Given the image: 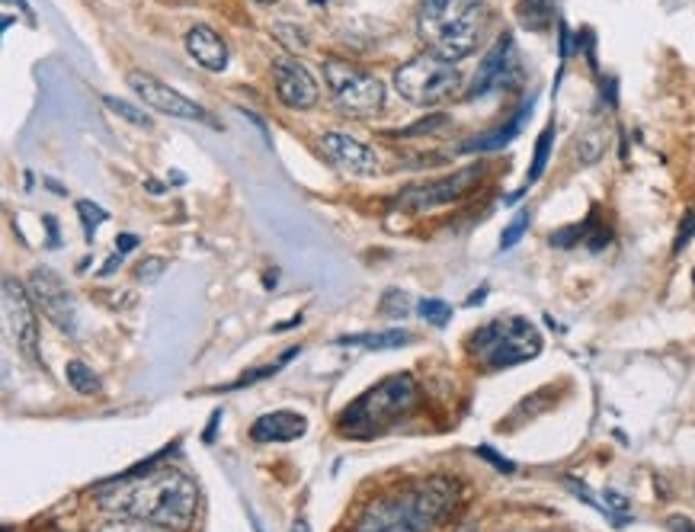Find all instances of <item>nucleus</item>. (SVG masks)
<instances>
[{"mask_svg": "<svg viewBox=\"0 0 695 532\" xmlns=\"http://www.w3.org/2000/svg\"><path fill=\"white\" fill-rule=\"evenodd\" d=\"M257 4H276V0H257Z\"/></svg>", "mask_w": 695, "mask_h": 532, "instance_id": "41", "label": "nucleus"}, {"mask_svg": "<svg viewBox=\"0 0 695 532\" xmlns=\"http://www.w3.org/2000/svg\"><path fill=\"white\" fill-rule=\"evenodd\" d=\"M97 504L106 513L125 516V520L186 532L199 510V488L180 468H154L148 475L135 468L119 481L100 484Z\"/></svg>", "mask_w": 695, "mask_h": 532, "instance_id": "1", "label": "nucleus"}, {"mask_svg": "<svg viewBox=\"0 0 695 532\" xmlns=\"http://www.w3.org/2000/svg\"><path fill=\"white\" fill-rule=\"evenodd\" d=\"M26 289H29V299L36 302V308L58 327V331H65V334L77 331L74 295L55 270H49V266H36V270L26 276Z\"/></svg>", "mask_w": 695, "mask_h": 532, "instance_id": "8", "label": "nucleus"}, {"mask_svg": "<svg viewBox=\"0 0 695 532\" xmlns=\"http://www.w3.org/2000/svg\"><path fill=\"white\" fill-rule=\"evenodd\" d=\"M135 247H138L135 234H119L116 238V254H129V250H135Z\"/></svg>", "mask_w": 695, "mask_h": 532, "instance_id": "36", "label": "nucleus"}, {"mask_svg": "<svg viewBox=\"0 0 695 532\" xmlns=\"http://www.w3.org/2000/svg\"><path fill=\"white\" fill-rule=\"evenodd\" d=\"M667 529H670V532H695V523L689 520V516L673 513L670 520H667Z\"/></svg>", "mask_w": 695, "mask_h": 532, "instance_id": "34", "label": "nucleus"}, {"mask_svg": "<svg viewBox=\"0 0 695 532\" xmlns=\"http://www.w3.org/2000/svg\"><path fill=\"white\" fill-rule=\"evenodd\" d=\"M273 36L286 45L289 52H305L308 49V39H305V29H298L292 23H276L273 26Z\"/></svg>", "mask_w": 695, "mask_h": 532, "instance_id": "26", "label": "nucleus"}, {"mask_svg": "<svg viewBox=\"0 0 695 532\" xmlns=\"http://www.w3.org/2000/svg\"><path fill=\"white\" fill-rule=\"evenodd\" d=\"M484 174V164H471L465 170H455L449 177H439L433 183H423V186H410L398 196V206L410 209V212H430L436 206H449V202H458L462 196H468L475 190V183Z\"/></svg>", "mask_w": 695, "mask_h": 532, "instance_id": "9", "label": "nucleus"}, {"mask_svg": "<svg viewBox=\"0 0 695 532\" xmlns=\"http://www.w3.org/2000/svg\"><path fill=\"white\" fill-rule=\"evenodd\" d=\"M484 23V0H423L420 7V36L449 61H462L478 49Z\"/></svg>", "mask_w": 695, "mask_h": 532, "instance_id": "2", "label": "nucleus"}, {"mask_svg": "<svg viewBox=\"0 0 695 532\" xmlns=\"http://www.w3.org/2000/svg\"><path fill=\"white\" fill-rule=\"evenodd\" d=\"M183 42H186V52L193 55V61H196L199 68L215 71V74L228 68V45H225V39H221L212 26L196 23L183 36Z\"/></svg>", "mask_w": 695, "mask_h": 532, "instance_id": "15", "label": "nucleus"}, {"mask_svg": "<svg viewBox=\"0 0 695 532\" xmlns=\"http://www.w3.org/2000/svg\"><path fill=\"white\" fill-rule=\"evenodd\" d=\"M161 273H164V260L161 257H148V260H141V266H138V279H145V283H154Z\"/></svg>", "mask_w": 695, "mask_h": 532, "instance_id": "32", "label": "nucleus"}, {"mask_svg": "<svg viewBox=\"0 0 695 532\" xmlns=\"http://www.w3.org/2000/svg\"><path fill=\"white\" fill-rule=\"evenodd\" d=\"M551 145H555V122H548L545 129H542V135H539V142H535V154H532V167H529V174H526V186L542 180L545 167H548V158H551Z\"/></svg>", "mask_w": 695, "mask_h": 532, "instance_id": "21", "label": "nucleus"}, {"mask_svg": "<svg viewBox=\"0 0 695 532\" xmlns=\"http://www.w3.org/2000/svg\"><path fill=\"white\" fill-rule=\"evenodd\" d=\"M311 4H327V0H311Z\"/></svg>", "mask_w": 695, "mask_h": 532, "instance_id": "42", "label": "nucleus"}, {"mask_svg": "<svg viewBox=\"0 0 695 532\" xmlns=\"http://www.w3.org/2000/svg\"><path fill=\"white\" fill-rule=\"evenodd\" d=\"M308 420L295 411H276L263 414L254 427H250V440L254 443H292L298 436H305Z\"/></svg>", "mask_w": 695, "mask_h": 532, "instance_id": "16", "label": "nucleus"}, {"mask_svg": "<svg viewBox=\"0 0 695 532\" xmlns=\"http://www.w3.org/2000/svg\"><path fill=\"white\" fill-rule=\"evenodd\" d=\"M122 257H125V254H116L113 260H106V266L100 270V276H113V273L119 270V266H122Z\"/></svg>", "mask_w": 695, "mask_h": 532, "instance_id": "37", "label": "nucleus"}, {"mask_svg": "<svg viewBox=\"0 0 695 532\" xmlns=\"http://www.w3.org/2000/svg\"><path fill=\"white\" fill-rule=\"evenodd\" d=\"M7 4H17V7H20V10L26 13V20H29V23H36V17H33V10H29V7H26V0H7Z\"/></svg>", "mask_w": 695, "mask_h": 532, "instance_id": "38", "label": "nucleus"}, {"mask_svg": "<svg viewBox=\"0 0 695 532\" xmlns=\"http://www.w3.org/2000/svg\"><path fill=\"white\" fill-rule=\"evenodd\" d=\"M324 81H327L330 97H334V103L343 116L366 119V116H375L378 109L385 106L382 81L372 77L369 71L350 65V61L327 58L324 61Z\"/></svg>", "mask_w": 695, "mask_h": 532, "instance_id": "6", "label": "nucleus"}, {"mask_svg": "<svg viewBox=\"0 0 695 532\" xmlns=\"http://www.w3.org/2000/svg\"><path fill=\"white\" fill-rule=\"evenodd\" d=\"M65 379H68V385L77 391V395H87V398L100 395V388H103L97 375H93V369L84 366V363H77V359L65 366Z\"/></svg>", "mask_w": 695, "mask_h": 532, "instance_id": "22", "label": "nucleus"}, {"mask_svg": "<svg viewBox=\"0 0 695 532\" xmlns=\"http://www.w3.org/2000/svg\"><path fill=\"white\" fill-rule=\"evenodd\" d=\"M478 456H481V459H487V462H491V465H497V468H500V472H503V475H513V472H516V465H513L510 459H503V456H497V452H494L491 446H478Z\"/></svg>", "mask_w": 695, "mask_h": 532, "instance_id": "33", "label": "nucleus"}, {"mask_svg": "<svg viewBox=\"0 0 695 532\" xmlns=\"http://www.w3.org/2000/svg\"><path fill=\"white\" fill-rule=\"evenodd\" d=\"M455 532H478V526H475V523H462Z\"/></svg>", "mask_w": 695, "mask_h": 532, "instance_id": "40", "label": "nucleus"}, {"mask_svg": "<svg viewBox=\"0 0 695 532\" xmlns=\"http://www.w3.org/2000/svg\"><path fill=\"white\" fill-rule=\"evenodd\" d=\"M129 87L138 93L141 100H145L148 109H154V113H164V116H173V119H193V122L218 125L199 103L186 100L183 93L167 87L164 81H157V77L148 74V71H129Z\"/></svg>", "mask_w": 695, "mask_h": 532, "instance_id": "11", "label": "nucleus"}, {"mask_svg": "<svg viewBox=\"0 0 695 532\" xmlns=\"http://www.w3.org/2000/svg\"><path fill=\"white\" fill-rule=\"evenodd\" d=\"M468 347L478 356V363L487 369H513L539 356L545 340L532 321L507 315V318H494L491 324L478 327V331L471 334Z\"/></svg>", "mask_w": 695, "mask_h": 532, "instance_id": "4", "label": "nucleus"}, {"mask_svg": "<svg viewBox=\"0 0 695 532\" xmlns=\"http://www.w3.org/2000/svg\"><path fill=\"white\" fill-rule=\"evenodd\" d=\"M77 212H81V222H84V234H87V241L97 238V228L109 218V212L103 206H97V202H90V199H81L77 202Z\"/></svg>", "mask_w": 695, "mask_h": 532, "instance_id": "24", "label": "nucleus"}, {"mask_svg": "<svg viewBox=\"0 0 695 532\" xmlns=\"http://www.w3.org/2000/svg\"><path fill=\"white\" fill-rule=\"evenodd\" d=\"M692 234H695V212H686L683 218V225H679L676 231V244H673V254H683L686 244L692 241Z\"/></svg>", "mask_w": 695, "mask_h": 532, "instance_id": "30", "label": "nucleus"}, {"mask_svg": "<svg viewBox=\"0 0 695 532\" xmlns=\"http://www.w3.org/2000/svg\"><path fill=\"white\" fill-rule=\"evenodd\" d=\"M292 532H311V526H308V520H305V516H298V520H295V526H292Z\"/></svg>", "mask_w": 695, "mask_h": 532, "instance_id": "39", "label": "nucleus"}, {"mask_svg": "<svg viewBox=\"0 0 695 532\" xmlns=\"http://www.w3.org/2000/svg\"><path fill=\"white\" fill-rule=\"evenodd\" d=\"M417 311L423 315V321H430V324H436V327H446L449 318H452V305L439 302V299H423V302L417 305Z\"/></svg>", "mask_w": 695, "mask_h": 532, "instance_id": "27", "label": "nucleus"}, {"mask_svg": "<svg viewBox=\"0 0 695 532\" xmlns=\"http://www.w3.org/2000/svg\"><path fill=\"white\" fill-rule=\"evenodd\" d=\"M532 106H535V100L529 97L523 106L516 109V116L507 122V125H500V129H494V132H487V135H481V138H475V142H468L462 151H500L503 145H510L513 138L523 132V125H526V119H529V113H532Z\"/></svg>", "mask_w": 695, "mask_h": 532, "instance_id": "18", "label": "nucleus"}, {"mask_svg": "<svg viewBox=\"0 0 695 532\" xmlns=\"http://www.w3.org/2000/svg\"><path fill=\"white\" fill-rule=\"evenodd\" d=\"M391 308H394V315L404 318V315H407V295H404V292H398V289H388V292H385V299H382V311L388 315Z\"/></svg>", "mask_w": 695, "mask_h": 532, "instance_id": "31", "label": "nucleus"}, {"mask_svg": "<svg viewBox=\"0 0 695 532\" xmlns=\"http://www.w3.org/2000/svg\"><path fill=\"white\" fill-rule=\"evenodd\" d=\"M462 87V71L442 55H420L394 71V90L417 106H436Z\"/></svg>", "mask_w": 695, "mask_h": 532, "instance_id": "5", "label": "nucleus"}, {"mask_svg": "<svg viewBox=\"0 0 695 532\" xmlns=\"http://www.w3.org/2000/svg\"><path fill=\"white\" fill-rule=\"evenodd\" d=\"M4 321L7 331L17 343V350L29 359V363L42 366V353H39V321L33 311V299H29V289H23L17 279H4Z\"/></svg>", "mask_w": 695, "mask_h": 532, "instance_id": "10", "label": "nucleus"}, {"mask_svg": "<svg viewBox=\"0 0 695 532\" xmlns=\"http://www.w3.org/2000/svg\"><path fill=\"white\" fill-rule=\"evenodd\" d=\"M692 283H695V270H692Z\"/></svg>", "mask_w": 695, "mask_h": 532, "instance_id": "43", "label": "nucleus"}, {"mask_svg": "<svg viewBox=\"0 0 695 532\" xmlns=\"http://www.w3.org/2000/svg\"><path fill=\"white\" fill-rule=\"evenodd\" d=\"M273 81L276 97L289 109H311L318 103V84H314L311 71L295 58H276L273 61Z\"/></svg>", "mask_w": 695, "mask_h": 532, "instance_id": "12", "label": "nucleus"}, {"mask_svg": "<svg viewBox=\"0 0 695 532\" xmlns=\"http://www.w3.org/2000/svg\"><path fill=\"white\" fill-rule=\"evenodd\" d=\"M321 148L340 170H346V174H353V177H375L378 174V154L353 135L327 132V135H321Z\"/></svg>", "mask_w": 695, "mask_h": 532, "instance_id": "13", "label": "nucleus"}, {"mask_svg": "<svg viewBox=\"0 0 695 532\" xmlns=\"http://www.w3.org/2000/svg\"><path fill=\"white\" fill-rule=\"evenodd\" d=\"M97 532H157V529H154V526H148V523L125 520V516H119V520H109V523H103Z\"/></svg>", "mask_w": 695, "mask_h": 532, "instance_id": "29", "label": "nucleus"}, {"mask_svg": "<svg viewBox=\"0 0 695 532\" xmlns=\"http://www.w3.org/2000/svg\"><path fill=\"white\" fill-rule=\"evenodd\" d=\"M410 340V334L404 327H394V331H382V334H353V337H343L340 343L343 347H366V350H394V347H404Z\"/></svg>", "mask_w": 695, "mask_h": 532, "instance_id": "20", "label": "nucleus"}, {"mask_svg": "<svg viewBox=\"0 0 695 532\" xmlns=\"http://www.w3.org/2000/svg\"><path fill=\"white\" fill-rule=\"evenodd\" d=\"M577 154H580L583 164H593L599 154H603V138H599V132L583 135L580 142H577Z\"/></svg>", "mask_w": 695, "mask_h": 532, "instance_id": "28", "label": "nucleus"}, {"mask_svg": "<svg viewBox=\"0 0 695 532\" xmlns=\"http://www.w3.org/2000/svg\"><path fill=\"white\" fill-rule=\"evenodd\" d=\"M519 23L532 33H545L555 23V0H519Z\"/></svg>", "mask_w": 695, "mask_h": 532, "instance_id": "19", "label": "nucleus"}, {"mask_svg": "<svg viewBox=\"0 0 695 532\" xmlns=\"http://www.w3.org/2000/svg\"><path fill=\"white\" fill-rule=\"evenodd\" d=\"M417 398H420V388L414 382V375L401 372V375H391V379H382L340 414V433L359 436V440L385 433L388 427L398 424L401 417L414 411Z\"/></svg>", "mask_w": 695, "mask_h": 532, "instance_id": "3", "label": "nucleus"}, {"mask_svg": "<svg viewBox=\"0 0 695 532\" xmlns=\"http://www.w3.org/2000/svg\"><path fill=\"white\" fill-rule=\"evenodd\" d=\"M516 68V49H513V39L510 36H500L494 42V49L484 55V61L478 65V74L475 81H471L468 87V100H478V97H487L491 90L503 87L510 81V74Z\"/></svg>", "mask_w": 695, "mask_h": 532, "instance_id": "14", "label": "nucleus"}, {"mask_svg": "<svg viewBox=\"0 0 695 532\" xmlns=\"http://www.w3.org/2000/svg\"><path fill=\"white\" fill-rule=\"evenodd\" d=\"M436 125H442V116H433V119H420L417 125H410V129L404 135H417V132H430L436 129Z\"/></svg>", "mask_w": 695, "mask_h": 532, "instance_id": "35", "label": "nucleus"}, {"mask_svg": "<svg viewBox=\"0 0 695 532\" xmlns=\"http://www.w3.org/2000/svg\"><path fill=\"white\" fill-rule=\"evenodd\" d=\"M103 103L113 109L116 116H122L125 122H132V125H138V129H151V116L148 113H141L138 106H132V103H125V100H119V97H103Z\"/></svg>", "mask_w": 695, "mask_h": 532, "instance_id": "25", "label": "nucleus"}, {"mask_svg": "<svg viewBox=\"0 0 695 532\" xmlns=\"http://www.w3.org/2000/svg\"><path fill=\"white\" fill-rule=\"evenodd\" d=\"M529 225H532V212L529 209H519L513 215V222L503 228V234H500V250H510V247H516L519 241H523V234L529 231Z\"/></svg>", "mask_w": 695, "mask_h": 532, "instance_id": "23", "label": "nucleus"}, {"mask_svg": "<svg viewBox=\"0 0 695 532\" xmlns=\"http://www.w3.org/2000/svg\"><path fill=\"white\" fill-rule=\"evenodd\" d=\"M356 532H417V529L407 523V516L401 510V500L388 497V500H378V504H372L366 513L359 516Z\"/></svg>", "mask_w": 695, "mask_h": 532, "instance_id": "17", "label": "nucleus"}, {"mask_svg": "<svg viewBox=\"0 0 695 532\" xmlns=\"http://www.w3.org/2000/svg\"><path fill=\"white\" fill-rule=\"evenodd\" d=\"M458 494H462V484L455 478H423L414 488H407L404 494H398L401 510L407 516V523L417 532H426L439 526L442 520H449L458 507Z\"/></svg>", "mask_w": 695, "mask_h": 532, "instance_id": "7", "label": "nucleus"}]
</instances>
